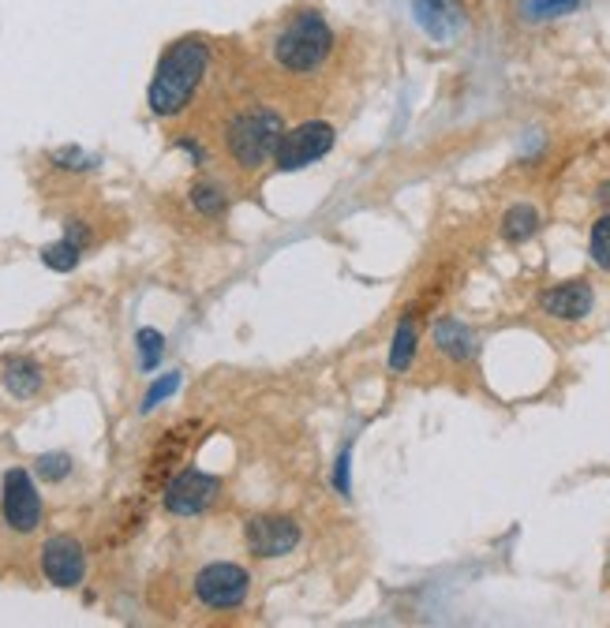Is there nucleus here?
Wrapping results in <instances>:
<instances>
[{
    "label": "nucleus",
    "mask_w": 610,
    "mask_h": 628,
    "mask_svg": "<svg viewBox=\"0 0 610 628\" xmlns=\"http://www.w3.org/2000/svg\"><path fill=\"white\" fill-rule=\"evenodd\" d=\"M434 345L442 348V352L450 355V360H473L476 355V337H473V329L468 326H461V322H439L434 326Z\"/></svg>",
    "instance_id": "nucleus-11"
},
{
    "label": "nucleus",
    "mask_w": 610,
    "mask_h": 628,
    "mask_svg": "<svg viewBox=\"0 0 610 628\" xmlns=\"http://www.w3.org/2000/svg\"><path fill=\"white\" fill-rule=\"evenodd\" d=\"M282 135H285V124L274 109H251V112H240L229 124V150L243 169H259L270 157H277Z\"/></svg>",
    "instance_id": "nucleus-3"
},
{
    "label": "nucleus",
    "mask_w": 610,
    "mask_h": 628,
    "mask_svg": "<svg viewBox=\"0 0 610 628\" xmlns=\"http://www.w3.org/2000/svg\"><path fill=\"white\" fill-rule=\"evenodd\" d=\"M41 572H46L49 583H57V588H75L86 572L83 546L68 535H53L41 546Z\"/></svg>",
    "instance_id": "nucleus-8"
},
{
    "label": "nucleus",
    "mask_w": 610,
    "mask_h": 628,
    "mask_svg": "<svg viewBox=\"0 0 610 628\" xmlns=\"http://www.w3.org/2000/svg\"><path fill=\"white\" fill-rule=\"evenodd\" d=\"M416 360V322L412 318H405L397 326V334H394V348H390V366L394 371H408Z\"/></svg>",
    "instance_id": "nucleus-15"
},
{
    "label": "nucleus",
    "mask_w": 610,
    "mask_h": 628,
    "mask_svg": "<svg viewBox=\"0 0 610 628\" xmlns=\"http://www.w3.org/2000/svg\"><path fill=\"white\" fill-rule=\"evenodd\" d=\"M296 543H300V528L289 517L248 520V546L255 557H285Z\"/></svg>",
    "instance_id": "nucleus-9"
},
{
    "label": "nucleus",
    "mask_w": 610,
    "mask_h": 628,
    "mask_svg": "<svg viewBox=\"0 0 610 628\" xmlns=\"http://www.w3.org/2000/svg\"><path fill=\"white\" fill-rule=\"evenodd\" d=\"M330 146H334V128L319 124V120H308V124H300V128H292L282 135L277 165H282L285 172L308 169L311 161H319L322 154H330Z\"/></svg>",
    "instance_id": "nucleus-4"
},
{
    "label": "nucleus",
    "mask_w": 610,
    "mask_h": 628,
    "mask_svg": "<svg viewBox=\"0 0 610 628\" xmlns=\"http://www.w3.org/2000/svg\"><path fill=\"white\" fill-rule=\"evenodd\" d=\"M4 520L23 535L41 523V497L23 468H12L4 475Z\"/></svg>",
    "instance_id": "nucleus-6"
},
{
    "label": "nucleus",
    "mask_w": 610,
    "mask_h": 628,
    "mask_svg": "<svg viewBox=\"0 0 610 628\" xmlns=\"http://www.w3.org/2000/svg\"><path fill=\"white\" fill-rule=\"evenodd\" d=\"M581 0H525V20H558V15L577 12Z\"/></svg>",
    "instance_id": "nucleus-17"
},
{
    "label": "nucleus",
    "mask_w": 610,
    "mask_h": 628,
    "mask_svg": "<svg viewBox=\"0 0 610 628\" xmlns=\"http://www.w3.org/2000/svg\"><path fill=\"white\" fill-rule=\"evenodd\" d=\"M591 262L610 274V214L591 225Z\"/></svg>",
    "instance_id": "nucleus-18"
},
{
    "label": "nucleus",
    "mask_w": 610,
    "mask_h": 628,
    "mask_svg": "<svg viewBox=\"0 0 610 628\" xmlns=\"http://www.w3.org/2000/svg\"><path fill=\"white\" fill-rule=\"evenodd\" d=\"M191 203H195V209H203V214H222V206H225V198H222V191L217 188H195L191 191Z\"/></svg>",
    "instance_id": "nucleus-21"
},
{
    "label": "nucleus",
    "mask_w": 610,
    "mask_h": 628,
    "mask_svg": "<svg viewBox=\"0 0 610 628\" xmlns=\"http://www.w3.org/2000/svg\"><path fill=\"white\" fill-rule=\"evenodd\" d=\"M543 311L551 318H565V322H577L584 314L591 311V288L584 281H573V285H558L551 292L543 295Z\"/></svg>",
    "instance_id": "nucleus-10"
},
{
    "label": "nucleus",
    "mask_w": 610,
    "mask_h": 628,
    "mask_svg": "<svg viewBox=\"0 0 610 628\" xmlns=\"http://www.w3.org/2000/svg\"><path fill=\"white\" fill-rule=\"evenodd\" d=\"M337 491L348 494V452L342 457V464H337Z\"/></svg>",
    "instance_id": "nucleus-23"
},
{
    "label": "nucleus",
    "mask_w": 610,
    "mask_h": 628,
    "mask_svg": "<svg viewBox=\"0 0 610 628\" xmlns=\"http://www.w3.org/2000/svg\"><path fill=\"white\" fill-rule=\"evenodd\" d=\"M330 52H334V31H330V23L319 12H300L274 41L277 64L292 75L319 72L330 60Z\"/></svg>",
    "instance_id": "nucleus-2"
},
{
    "label": "nucleus",
    "mask_w": 610,
    "mask_h": 628,
    "mask_svg": "<svg viewBox=\"0 0 610 628\" xmlns=\"http://www.w3.org/2000/svg\"><path fill=\"white\" fill-rule=\"evenodd\" d=\"M248 583L251 580L240 565L217 561V565H206V569L195 576V595L211 609H232L248 599Z\"/></svg>",
    "instance_id": "nucleus-5"
},
{
    "label": "nucleus",
    "mask_w": 610,
    "mask_h": 628,
    "mask_svg": "<svg viewBox=\"0 0 610 628\" xmlns=\"http://www.w3.org/2000/svg\"><path fill=\"white\" fill-rule=\"evenodd\" d=\"M416 20L431 38H450V4L446 0H412Z\"/></svg>",
    "instance_id": "nucleus-13"
},
{
    "label": "nucleus",
    "mask_w": 610,
    "mask_h": 628,
    "mask_svg": "<svg viewBox=\"0 0 610 628\" xmlns=\"http://www.w3.org/2000/svg\"><path fill=\"white\" fill-rule=\"evenodd\" d=\"M177 386H180V374H165V378L154 386L151 392H146V400H143V412H151V408H158L169 392H177Z\"/></svg>",
    "instance_id": "nucleus-22"
},
{
    "label": "nucleus",
    "mask_w": 610,
    "mask_h": 628,
    "mask_svg": "<svg viewBox=\"0 0 610 628\" xmlns=\"http://www.w3.org/2000/svg\"><path fill=\"white\" fill-rule=\"evenodd\" d=\"M206 60H211V52L199 38H184L165 52L158 75L151 83V94H146V101H151V109L158 117H177L191 101V94L199 90V83L206 75Z\"/></svg>",
    "instance_id": "nucleus-1"
},
{
    "label": "nucleus",
    "mask_w": 610,
    "mask_h": 628,
    "mask_svg": "<svg viewBox=\"0 0 610 628\" xmlns=\"http://www.w3.org/2000/svg\"><path fill=\"white\" fill-rule=\"evenodd\" d=\"M135 345H139V360H143V371H154L158 360H162L165 337L158 334V329H139Z\"/></svg>",
    "instance_id": "nucleus-19"
},
{
    "label": "nucleus",
    "mask_w": 610,
    "mask_h": 628,
    "mask_svg": "<svg viewBox=\"0 0 610 628\" xmlns=\"http://www.w3.org/2000/svg\"><path fill=\"white\" fill-rule=\"evenodd\" d=\"M539 229V214L531 206H513L510 214L502 217V235L510 243H521V240H528L531 232Z\"/></svg>",
    "instance_id": "nucleus-14"
},
{
    "label": "nucleus",
    "mask_w": 610,
    "mask_h": 628,
    "mask_svg": "<svg viewBox=\"0 0 610 628\" xmlns=\"http://www.w3.org/2000/svg\"><path fill=\"white\" fill-rule=\"evenodd\" d=\"M41 262H46L49 269H57V274H68V269L80 266V243L64 235L60 243H49V247L41 251Z\"/></svg>",
    "instance_id": "nucleus-16"
},
{
    "label": "nucleus",
    "mask_w": 610,
    "mask_h": 628,
    "mask_svg": "<svg viewBox=\"0 0 610 628\" xmlns=\"http://www.w3.org/2000/svg\"><path fill=\"white\" fill-rule=\"evenodd\" d=\"M38 471H41V479L57 483V479H64L68 471H72V460H68L64 452H46V457L38 460Z\"/></svg>",
    "instance_id": "nucleus-20"
},
{
    "label": "nucleus",
    "mask_w": 610,
    "mask_h": 628,
    "mask_svg": "<svg viewBox=\"0 0 610 628\" xmlns=\"http://www.w3.org/2000/svg\"><path fill=\"white\" fill-rule=\"evenodd\" d=\"M217 491H222V483L214 475L184 471V475H177L165 486V509L177 512V517H195V512H203L214 502Z\"/></svg>",
    "instance_id": "nucleus-7"
},
{
    "label": "nucleus",
    "mask_w": 610,
    "mask_h": 628,
    "mask_svg": "<svg viewBox=\"0 0 610 628\" xmlns=\"http://www.w3.org/2000/svg\"><path fill=\"white\" fill-rule=\"evenodd\" d=\"M599 198H603V203H610V183H603V188H599Z\"/></svg>",
    "instance_id": "nucleus-24"
},
{
    "label": "nucleus",
    "mask_w": 610,
    "mask_h": 628,
    "mask_svg": "<svg viewBox=\"0 0 610 628\" xmlns=\"http://www.w3.org/2000/svg\"><path fill=\"white\" fill-rule=\"evenodd\" d=\"M4 386L15 397H34L41 389V366L34 360H8L4 363Z\"/></svg>",
    "instance_id": "nucleus-12"
}]
</instances>
